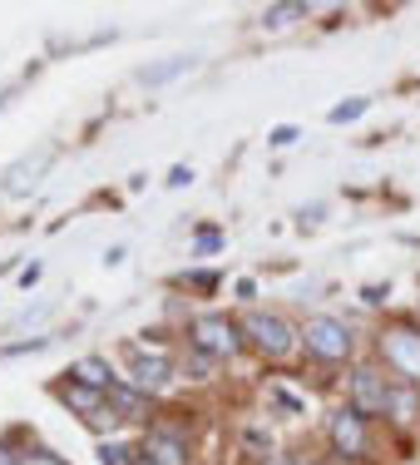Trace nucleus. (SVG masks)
I'll list each match as a JSON object with an SVG mask.
<instances>
[{"label":"nucleus","mask_w":420,"mask_h":465,"mask_svg":"<svg viewBox=\"0 0 420 465\" xmlns=\"http://www.w3.org/2000/svg\"><path fill=\"white\" fill-rule=\"evenodd\" d=\"M134 465H153V460H149V456H139V460H134Z\"/></svg>","instance_id":"aec40b11"},{"label":"nucleus","mask_w":420,"mask_h":465,"mask_svg":"<svg viewBox=\"0 0 420 465\" xmlns=\"http://www.w3.org/2000/svg\"><path fill=\"white\" fill-rule=\"evenodd\" d=\"M297 15H307V5H272L268 15H262V25H268V30H282V25H292Z\"/></svg>","instance_id":"ddd939ff"},{"label":"nucleus","mask_w":420,"mask_h":465,"mask_svg":"<svg viewBox=\"0 0 420 465\" xmlns=\"http://www.w3.org/2000/svg\"><path fill=\"white\" fill-rule=\"evenodd\" d=\"M60 401H70L74 411H84V416H104V406H109V396L104 391H94V386H84V381H70V386H60Z\"/></svg>","instance_id":"9d476101"},{"label":"nucleus","mask_w":420,"mask_h":465,"mask_svg":"<svg viewBox=\"0 0 420 465\" xmlns=\"http://www.w3.org/2000/svg\"><path fill=\"white\" fill-rule=\"evenodd\" d=\"M193 347L203 351V357H238L242 327H233L228 317H198L193 322Z\"/></svg>","instance_id":"39448f33"},{"label":"nucleus","mask_w":420,"mask_h":465,"mask_svg":"<svg viewBox=\"0 0 420 465\" xmlns=\"http://www.w3.org/2000/svg\"><path fill=\"white\" fill-rule=\"evenodd\" d=\"M99 456H104V465H134L139 456L129 446H119V440H109V446H99Z\"/></svg>","instance_id":"4468645a"},{"label":"nucleus","mask_w":420,"mask_h":465,"mask_svg":"<svg viewBox=\"0 0 420 465\" xmlns=\"http://www.w3.org/2000/svg\"><path fill=\"white\" fill-rule=\"evenodd\" d=\"M188 376H193V381H208V361H203V357H198V361H193V367H188Z\"/></svg>","instance_id":"f3484780"},{"label":"nucleus","mask_w":420,"mask_h":465,"mask_svg":"<svg viewBox=\"0 0 420 465\" xmlns=\"http://www.w3.org/2000/svg\"><path fill=\"white\" fill-rule=\"evenodd\" d=\"M143 456L153 465H188V446L173 430H149V440H143Z\"/></svg>","instance_id":"6e6552de"},{"label":"nucleus","mask_w":420,"mask_h":465,"mask_svg":"<svg viewBox=\"0 0 420 465\" xmlns=\"http://www.w3.org/2000/svg\"><path fill=\"white\" fill-rule=\"evenodd\" d=\"M242 331H248V341L262 351V357H272V361L297 347V331L287 327L282 317H272V312H252L248 322H242Z\"/></svg>","instance_id":"20e7f679"},{"label":"nucleus","mask_w":420,"mask_h":465,"mask_svg":"<svg viewBox=\"0 0 420 465\" xmlns=\"http://www.w3.org/2000/svg\"><path fill=\"white\" fill-rule=\"evenodd\" d=\"M0 465H20V456H15L10 446H0Z\"/></svg>","instance_id":"a211bd4d"},{"label":"nucleus","mask_w":420,"mask_h":465,"mask_svg":"<svg viewBox=\"0 0 420 465\" xmlns=\"http://www.w3.org/2000/svg\"><path fill=\"white\" fill-rule=\"evenodd\" d=\"M169 376H173V367H169L163 351H153V357L134 351V386L139 391H159V386H169Z\"/></svg>","instance_id":"1a4fd4ad"},{"label":"nucleus","mask_w":420,"mask_h":465,"mask_svg":"<svg viewBox=\"0 0 420 465\" xmlns=\"http://www.w3.org/2000/svg\"><path fill=\"white\" fill-rule=\"evenodd\" d=\"M391 381L376 367H357L351 371V411L357 416H386L391 411Z\"/></svg>","instance_id":"7ed1b4c3"},{"label":"nucleus","mask_w":420,"mask_h":465,"mask_svg":"<svg viewBox=\"0 0 420 465\" xmlns=\"http://www.w3.org/2000/svg\"><path fill=\"white\" fill-rule=\"evenodd\" d=\"M109 411L124 416V420H149V391H139V386H109Z\"/></svg>","instance_id":"0eeeda50"},{"label":"nucleus","mask_w":420,"mask_h":465,"mask_svg":"<svg viewBox=\"0 0 420 465\" xmlns=\"http://www.w3.org/2000/svg\"><path fill=\"white\" fill-rule=\"evenodd\" d=\"M20 465H64V460L50 456V450H25V456H20Z\"/></svg>","instance_id":"dca6fc26"},{"label":"nucleus","mask_w":420,"mask_h":465,"mask_svg":"<svg viewBox=\"0 0 420 465\" xmlns=\"http://www.w3.org/2000/svg\"><path fill=\"white\" fill-rule=\"evenodd\" d=\"M331 446H337L341 456H366V426H361L357 411L331 416Z\"/></svg>","instance_id":"423d86ee"},{"label":"nucleus","mask_w":420,"mask_h":465,"mask_svg":"<svg viewBox=\"0 0 420 465\" xmlns=\"http://www.w3.org/2000/svg\"><path fill=\"white\" fill-rule=\"evenodd\" d=\"M381 357L396 376H405L411 386H420V331L411 327H391L381 337Z\"/></svg>","instance_id":"f03ea898"},{"label":"nucleus","mask_w":420,"mask_h":465,"mask_svg":"<svg viewBox=\"0 0 420 465\" xmlns=\"http://www.w3.org/2000/svg\"><path fill=\"white\" fill-rule=\"evenodd\" d=\"M50 163V153H35V159H25V163H15V169L5 173V193H20L25 183H35V173Z\"/></svg>","instance_id":"f8f14e48"},{"label":"nucleus","mask_w":420,"mask_h":465,"mask_svg":"<svg viewBox=\"0 0 420 465\" xmlns=\"http://www.w3.org/2000/svg\"><path fill=\"white\" fill-rule=\"evenodd\" d=\"M70 376L74 381H84V386H94V391H109V386H114V376H109V367L99 357H84V361H74L70 367Z\"/></svg>","instance_id":"9b49d317"},{"label":"nucleus","mask_w":420,"mask_h":465,"mask_svg":"<svg viewBox=\"0 0 420 465\" xmlns=\"http://www.w3.org/2000/svg\"><path fill=\"white\" fill-rule=\"evenodd\" d=\"M268 465H297V460H292V456H272Z\"/></svg>","instance_id":"6ab92c4d"},{"label":"nucleus","mask_w":420,"mask_h":465,"mask_svg":"<svg viewBox=\"0 0 420 465\" xmlns=\"http://www.w3.org/2000/svg\"><path fill=\"white\" fill-rule=\"evenodd\" d=\"M361 109H366V99H347V104L331 109V124H347V119H357Z\"/></svg>","instance_id":"2eb2a0df"},{"label":"nucleus","mask_w":420,"mask_h":465,"mask_svg":"<svg viewBox=\"0 0 420 465\" xmlns=\"http://www.w3.org/2000/svg\"><path fill=\"white\" fill-rule=\"evenodd\" d=\"M302 337H307V351H312V357H322V361H347L351 347H357L351 327L337 322V317H312Z\"/></svg>","instance_id":"f257e3e1"}]
</instances>
